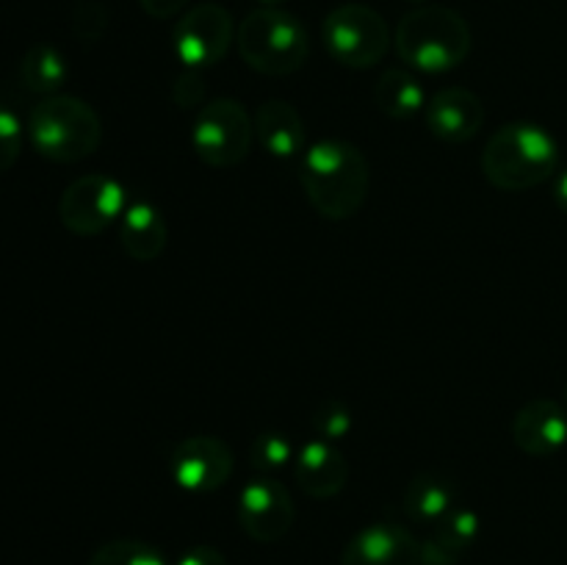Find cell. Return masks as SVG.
I'll use <instances>...</instances> for the list:
<instances>
[{
  "mask_svg": "<svg viewBox=\"0 0 567 565\" xmlns=\"http://www.w3.org/2000/svg\"><path fill=\"white\" fill-rule=\"evenodd\" d=\"M299 183L316 214L343 222L363 208L371 188V170L360 147L341 138H321L302 153Z\"/></svg>",
  "mask_w": 567,
  "mask_h": 565,
  "instance_id": "obj_1",
  "label": "cell"
},
{
  "mask_svg": "<svg viewBox=\"0 0 567 565\" xmlns=\"http://www.w3.org/2000/svg\"><path fill=\"white\" fill-rule=\"evenodd\" d=\"M559 170V144L535 122L502 125L485 144L482 172L502 192H526L551 181Z\"/></svg>",
  "mask_w": 567,
  "mask_h": 565,
  "instance_id": "obj_2",
  "label": "cell"
},
{
  "mask_svg": "<svg viewBox=\"0 0 567 565\" xmlns=\"http://www.w3.org/2000/svg\"><path fill=\"white\" fill-rule=\"evenodd\" d=\"M396 53L413 70L443 75L465 64L471 53V25L449 6H419L396 25Z\"/></svg>",
  "mask_w": 567,
  "mask_h": 565,
  "instance_id": "obj_3",
  "label": "cell"
},
{
  "mask_svg": "<svg viewBox=\"0 0 567 565\" xmlns=\"http://www.w3.org/2000/svg\"><path fill=\"white\" fill-rule=\"evenodd\" d=\"M28 138L42 158L53 164H78L97 153L103 142V122L86 100L50 94L28 114Z\"/></svg>",
  "mask_w": 567,
  "mask_h": 565,
  "instance_id": "obj_4",
  "label": "cell"
},
{
  "mask_svg": "<svg viewBox=\"0 0 567 565\" xmlns=\"http://www.w3.org/2000/svg\"><path fill=\"white\" fill-rule=\"evenodd\" d=\"M236 48L249 70L269 78L293 75L310 55L302 22L291 11L269 6H260L244 17L236 31Z\"/></svg>",
  "mask_w": 567,
  "mask_h": 565,
  "instance_id": "obj_5",
  "label": "cell"
},
{
  "mask_svg": "<svg viewBox=\"0 0 567 565\" xmlns=\"http://www.w3.org/2000/svg\"><path fill=\"white\" fill-rule=\"evenodd\" d=\"M327 53L349 70H371L391 50V25L377 9L365 3L336 6L321 25Z\"/></svg>",
  "mask_w": 567,
  "mask_h": 565,
  "instance_id": "obj_6",
  "label": "cell"
},
{
  "mask_svg": "<svg viewBox=\"0 0 567 565\" xmlns=\"http://www.w3.org/2000/svg\"><path fill=\"white\" fill-rule=\"evenodd\" d=\"M255 125L238 100L216 97L197 111L192 144L197 158L210 170H233L252 150Z\"/></svg>",
  "mask_w": 567,
  "mask_h": 565,
  "instance_id": "obj_7",
  "label": "cell"
},
{
  "mask_svg": "<svg viewBox=\"0 0 567 565\" xmlns=\"http://www.w3.org/2000/svg\"><path fill=\"white\" fill-rule=\"evenodd\" d=\"M127 208V192L116 177L83 175L72 181L59 197V219L75 236H100L109 230Z\"/></svg>",
  "mask_w": 567,
  "mask_h": 565,
  "instance_id": "obj_8",
  "label": "cell"
},
{
  "mask_svg": "<svg viewBox=\"0 0 567 565\" xmlns=\"http://www.w3.org/2000/svg\"><path fill=\"white\" fill-rule=\"evenodd\" d=\"M233 14L219 3H199L188 9L172 31V50L188 70L219 64L236 42Z\"/></svg>",
  "mask_w": 567,
  "mask_h": 565,
  "instance_id": "obj_9",
  "label": "cell"
},
{
  "mask_svg": "<svg viewBox=\"0 0 567 565\" xmlns=\"http://www.w3.org/2000/svg\"><path fill=\"white\" fill-rule=\"evenodd\" d=\"M236 458L221 438H183L169 458V474L177 487L188 493H214L230 482Z\"/></svg>",
  "mask_w": 567,
  "mask_h": 565,
  "instance_id": "obj_10",
  "label": "cell"
},
{
  "mask_svg": "<svg viewBox=\"0 0 567 565\" xmlns=\"http://www.w3.org/2000/svg\"><path fill=\"white\" fill-rule=\"evenodd\" d=\"M297 507L282 482L255 476L238 493V524L252 541L277 543L291 532Z\"/></svg>",
  "mask_w": 567,
  "mask_h": 565,
  "instance_id": "obj_11",
  "label": "cell"
},
{
  "mask_svg": "<svg viewBox=\"0 0 567 565\" xmlns=\"http://www.w3.org/2000/svg\"><path fill=\"white\" fill-rule=\"evenodd\" d=\"M341 565H421V543L408 526L380 521L343 546Z\"/></svg>",
  "mask_w": 567,
  "mask_h": 565,
  "instance_id": "obj_12",
  "label": "cell"
},
{
  "mask_svg": "<svg viewBox=\"0 0 567 565\" xmlns=\"http://www.w3.org/2000/svg\"><path fill=\"white\" fill-rule=\"evenodd\" d=\"M426 127L446 144H465L485 127V105L465 86H446L426 103Z\"/></svg>",
  "mask_w": 567,
  "mask_h": 565,
  "instance_id": "obj_13",
  "label": "cell"
},
{
  "mask_svg": "<svg viewBox=\"0 0 567 565\" xmlns=\"http://www.w3.org/2000/svg\"><path fill=\"white\" fill-rule=\"evenodd\" d=\"M513 443L529 458H551L567 443V410L557 399H529L515 413Z\"/></svg>",
  "mask_w": 567,
  "mask_h": 565,
  "instance_id": "obj_14",
  "label": "cell"
},
{
  "mask_svg": "<svg viewBox=\"0 0 567 565\" xmlns=\"http://www.w3.org/2000/svg\"><path fill=\"white\" fill-rule=\"evenodd\" d=\"M293 476L310 499H332L347 487L349 460L341 449L332 446V441L316 438L299 449Z\"/></svg>",
  "mask_w": 567,
  "mask_h": 565,
  "instance_id": "obj_15",
  "label": "cell"
},
{
  "mask_svg": "<svg viewBox=\"0 0 567 565\" xmlns=\"http://www.w3.org/2000/svg\"><path fill=\"white\" fill-rule=\"evenodd\" d=\"M169 242V225L164 214L150 199H133L127 203L125 214L120 216V244L127 258L138 264H150L164 255Z\"/></svg>",
  "mask_w": 567,
  "mask_h": 565,
  "instance_id": "obj_16",
  "label": "cell"
},
{
  "mask_svg": "<svg viewBox=\"0 0 567 565\" xmlns=\"http://www.w3.org/2000/svg\"><path fill=\"white\" fill-rule=\"evenodd\" d=\"M252 125L260 147L269 155H275V158H297L305 150V142H308L302 116L286 100L275 97L260 103L252 116Z\"/></svg>",
  "mask_w": 567,
  "mask_h": 565,
  "instance_id": "obj_17",
  "label": "cell"
},
{
  "mask_svg": "<svg viewBox=\"0 0 567 565\" xmlns=\"http://www.w3.org/2000/svg\"><path fill=\"white\" fill-rule=\"evenodd\" d=\"M476 537H480V515L468 507H457L441 524L432 526L426 541H421V565H457Z\"/></svg>",
  "mask_w": 567,
  "mask_h": 565,
  "instance_id": "obj_18",
  "label": "cell"
},
{
  "mask_svg": "<svg viewBox=\"0 0 567 565\" xmlns=\"http://www.w3.org/2000/svg\"><path fill=\"white\" fill-rule=\"evenodd\" d=\"M457 504V487L441 474H419L404 491V513L413 524L437 526Z\"/></svg>",
  "mask_w": 567,
  "mask_h": 565,
  "instance_id": "obj_19",
  "label": "cell"
},
{
  "mask_svg": "<svg viewBox=\"0 0 567 565\" xmlns=\"http://www.w3.org/2000/svg\"><path fill=\"white\" fill-rule=\"evenodd\" d=\"M66 78H70V66H66L64 53H61L59 48H53V44H31V48L25 50V55H22L20 81L28 92L50 97V94H59V89L64 86Z\"/></svg>",
  "mask_w": 567,
  "mask_h": 565,
  "instance_id": "obj_20",
  "label": "cell"
},
{
  "mask_svg": "<svg viewBox=\"0 0 567 565\" xmlns=\"http://www.w3.org/2000/svg\"><path fill=\"white\" fill-rule=\"evenodd\" d=\"M374 105L391 120H410L426 109L424 86L408 70H385L374 86Z\"/></svg>",
  "mask_w": 567,
  "mask_h": 565,
  "instance_id": "obj_21",
  "label": "cell"
},
{
  "mask_svg": "<svg viewBox=\"0 0 567 565\" xmlns=\"http://www.w3.org/2000/svg\"><path fill=\"white\" fill-rule=\"evenodd\" d=\"M89 565H169L153 543L136 541V537H116L94 548Z\"/></svg>",
  "mask_w": 567,
  "mask_h": 565,
  "instance_id": "obj_22",
  "label": "cell"
},
{
  "mask_svg": "<svg viewBox=\"0 0 567 565\" xmlns=\"http://www.w3.org/2000/svg\"><path fill=\"white\" fill-rule=\"evenodd\" d=\"M291 441L280 432H260L249 446V463L258 471H277L291 460Z\"/></svg>",
  "mask_w": 567,
  "mask_h": 565,
  "instance_id": "obj_23",
  "label": "cell"
},
{
  "mask_svg": "<svg viewBox=\"0 0 567 565\" xmlns=\"http://www.w3.org/2000/svg\"><path fill=\"white\" fill-rule=\"evenodd\" d=\"M310 424H313L316 435L319 438H324V441H338V438L349 435L354 419L352 410H349L347 404L338 402V399H327V402H321L319 408L313 410Z\"/></svg>",
  "mask_w": 567,
  "mask_h": 565,
  "instance_id": "obj_24",
  "label": "cell"
},
{
  "mask_svg": "<svg viewBox=\"0 0 567 565\" xmlns=\"http://www.w3.org/2000/svg\"><path fill=\"white\" fill-rule=\"evenodd\" d=\"M109 9H105L103 3H97V0H81V3H75V9H72V31H75V37L81 39L83 44L100 42L105 28H109Z\"/></svg>",
  "mask_w": 567,
  "mask_h": 565,
  "instance_id": "obj_25",
  "label": "cell"
},
{
  "mask_svg": "<svg viewBox=\"0 0 567 565\" xmlns=\"http://www.w3.org/2000/svg\"><path fill=\"white\" fill-rule=\"evenodd\" d=\"M22 153V122L11 109L0 103V175L17 164Z\"/></svg>",
  "mask_w": 567,
  "mask_h": 565,
  "instance_id": "obj_26",
  "label": "cell"
},
{
  "mask_svg": "<svg viewBox=\"0 0 567 565\" xmlns=\"http://www.w3.org/2000/svg\"><path fill=\"white\" fill-rule=\"evenodd\" d=\"M172 97H175V103L181 105V109H194V105L203 109L205 83L203 78L197 75V70H188L177 78L175 86H172Z\"/></svg>",
  "mask_w": 567,
  "mask_h": 565,
  "instance_id": "obj_27",
  "label": "cell"
},
{
  "mask_svg": "<svg viewBox=\"0 0 567 565\" xmlns=\"http://www.w3.org/2000/svg\"><path fill=\"white\" fill-rule=\"evenodd\" d=\"M175 565H230L225 554L214 546H192L177 557Z\"/></svg>",
  "mask_w": 567,
  "mask_h": 565,
  "instance_id": "obj_28",
  "label": "cell"
},
{
  "mask_svg": "<svg viewBox=\"0 0 567 565\" xmlns=\"http://www.w3.org/2000/svg\"><path fill=\"white\" fill-rule=\"evenodd\" d=\"M142 11L153 20H172V17L183 14V9L188 6V0H138Z\"/></svg>",
  "mask_w": 567,
  "mask_h": 565,
  "instance_id": "obj_29",
  "label": "cell"
},
{
  "mask_svg": "<svg viewBox=\"0 0 567 565\" xmlns=\"http://www.w3.org/2000/svg\"><path fill=\"white\" fill-rule=\"evenodd\" d=\"M554 203L563 214H567V170L559 172L557 181H554Z\"/></svg>",
  "mask_w": 567,
  "mask_h": 565,
  "instance_id": "obj_30",
  "label": "cell"
},
{
  "mask_svg": "<svg viewBox=\"0 0 567 565\" xmlns=\"http://www.w3.org/2000/svg\"><path fill=\"white\" fill-rule=\"evenodd\" d=\"M260 6H269V9H280V3H286V0H258Z\"/></svg>",
  "mask_w": 567,
  "mask_h": 565,
  "instance_id": "obj_31",
  "label": "cell"
},
{
  "mask_svg": "<svg viewBox=\"0 0 567 565\" xmlns=\"http://www.w3.org/2000/svg\"><path fill=\"white\" fill-rule=\"evenodd\" d=\"M408 3H415V6H419V3H426V0H408Z\"/></svg>",
  "mask_w": 567,
  "mask_h": 565,
  "instance_id": "obj_32",
  "label": "cell"
},
{
  "mask_svg": "<svg viewBox=\"0 0 567 565\" xmlns=\"http://www.w3.org/2000/svg\"><path fill=\"white\" fill-rule=\"evenodd\" d=\"M565 393H567V391H565Z\"/></svg>",
  "mask_w": 567,
  "mask_h": 565,
  "instance_id": "obj_33",
  "label": "cell"
}]
</instances>
